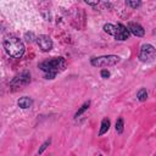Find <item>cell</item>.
<instances>
[{
  "label": "cell",
  "instance_id": "obj_8",
  "mask_svg": "<svg viewBox=\"0 0 156 156\" xmlns=\"http://www.w3.org/2000/svg\"><path fill=\"white\" fill-rule=\"evenodd\" d=\"M128 30H129V33H132L135 37H144V34H145L144 28L139 23H135V22L128 23Z\"/></svg>",
  "mask_w": 156,
  "mask_h": 156
},
{
  "label": "cell",
  "instance_id": "obj_12",
  "mask_svg": "<svg viewBox=\"0 0 156 156\" xmlns=\"http://www.w3.org/2000/svg\"><path fill=\"white\" fill-rule=\"evenodd\" d=\"M123 129H124V122H123V118L119 117L117 121H116V132L118 134H122L123 133Z\"/></svg>",
  "mask_w": 156,
  "mask_h": 156
},
{
  "label": "cell",
  "instance_id": "obj_4",
  "mask_svg": "<svg viewBox=\"0 0 156 156\" xmlns=\"http://www.w3.org/2000/svg\"><path fill=\"white\" fill-rule=\"evenodd\" d=\"M119 61L121 57L117 55H104L90 58V63L94 67H110V66H115Z\"/></svg>",
  "mask_w": 156,
  "mask_h": 156
},
{
  "label": "cell",
  "instance_id": "obj_19",
  "mask_svg": "<svg viewBox=\"0 0 156 156\" xmlns=\"http://www.w3.org/2000/svg\"><path fill=\"white\" fill-rule=\"evenodd\" d=\"M98 156H102V155H98Z\"/></svg>",
  "mask_w": 156,
  "mask_h": 156
},
{
  "label": "cell",
  "instance_id": "obj_18",
  "mask_svg": "<svg viewBox=\"0 0 156 156\" xmlns=\"http://www.w3.org/2000/svg\"><path fill=\"white\" fill-rule=\"evenodd\" d=\"M85 4H88V5H90V6H96L99 2L96 1V2H90V1H85Z\"/></svg>",
  "mask_w": 156,
  "mask_h": 156
},
{
  "label": "cell",
  "instance_id": "obj_10",
  "mask_svg": "<svg viewBox=\"0 0 156 156\" xmlns=\"http://www.w3.org/2000/svg\"><path fill=\"white\" fill-rule=\"evenodd\" d=\"M110 119L108 118H104L101 121V126H100V130H99V135H104L105 133H107V130L110 129Z\"/></svg>",
  "mask_w": 156,
  "mask_h": 156
},
{
  "label": "cell",
  "instance_id": "obj_14",
  "mask_svg": "<svg viewBox=\"0 0 156 156\" xmlns=\"http://www.w3.org/2000/svg\"><path fill=\"white\" fill-rule=\"evenodd\" d=\"M24 39L28 41V43H32V41H37V37L34 35V33L33 32H27V33H24Z\"/></svg>",
  "mask_w": 156,
  "mask_h": 156
},
{
  "label": "cell",
  "instance_id": "obj_17",
  "mask_svg": "<svg viewBox=\"0 0 156 156\" xmlns=\"http://www.w3.org/2000/svg\"><path fill=\"white\" fill-rule=\"evenodd\" d=\"M100 74H101V77H102V78H105V79L110 77V72H108V71H106V69H102V71L100 72Z\"/></svg>",
  "mask_w": 156,
  "mask_h": 156
},
{
  "label": "cell",
  "instance_id": "obj_2",
  "mask_svg": "<svg viewBox=\"0 0 156 156\" xmlns=\"http://www.w3.org/2000/svg\"><path fill=\"white\" fill-rule=\"evenodd\" d=\"M2 45H4L5 51L15 58H20L24 54V44L17 37H13V35L6 37L2 40Z\"/></svg>",
  "mask_w": 156,
  "mask_h": 156
},
{
  "label": "cell",
  "instance_id": "obj_3",
  "mask_svg": "<svg viewBox=\"0 0 156 156\" xmlns=\"http://www.w3.org/2000/svg\"><path fill=\"white\" fill-rule=\"evenodd\" d=\"M104 30L107 34L112 35L116 40H119V41L127 40L129 38V30L122 23H117V26L111 24V23H106V24H104Z\"/></svg>",
  "mask_w": 156,
  "mask_h": 156
},
{
  "label": "cell",
  "instance_id": "obj_5",
  "mask_svg": "<svg viewBox=\"0 0 156 156\" xmlns=\"http://www.w3.org/2000/svg\"><path fill=\"white\" fill-rule=\"evenodd\" d=\"M156 57V49L151 44H144L139 51V60L141 62H151Z\"/></svg>",
  "mask_w": 156,
  "mask_h": 156
},
{
  "label": "cell",
  "instance_id": "obj_6",
  "mask_svg": "<svg viewBox=\"0 0 156 156\" xmlns=\"http://www.w3.org/2000/svg\"><path fill=\"white\" fill-rule=\"evenodd\" d=\"M29 82H30V74L28 72H23V73L16 76L10 82V85L11 87H15V88H22V87H26Z\"/></svg>",
  "mask_w": 156,
  "mask_h": 156
},
{
  "label": "cell",
  "instance_id": "obj_9",
  "mask_svg": "<svg viewBox=\"0 0 156 156\" xmlns=\"http://www.w3.org/2000/svg\"><path fill=\"white\" fill-rule=\"evenodd\" d=\"M17 105H18L21 108L26 110V108L32 107V105H33V100H32L30 98H28V96H23V98H21V99L17 101Z\"/></svg>",
  "mask_w": 156,
  "mask_h": 156
},
{
  "label": "cell",
  "instance_id": "obj_7",
  "mask_svg": "<svg viewBox=\"0 0 156 156\" xmlns=\"http://www.w3.org/2000/svg\"><path fill=\"white\" fill-rule=\"evenodd\" d=\"M37 44L41 49V51H44V52L50 51L52 49V45H54L52 44V39L46 34H41V35L37 37Z\"/></svg>",
  "mask_w": 156,
  "mask_h": 156
},
{
  "label": "cell",
  "instance_id": "obj_15",
  "mask_svg": "<svg viewBox=\"0 0 156 156\" xmlns=\"http://www.w3.org/2000/svg\"><path fill=\"white\" fill-rule=\"evenodd\" d=\"M50 143H51V140H50V139H49V140H46L45 143H43V144H41V146H40V149L38 150V155H41V154L44 152V150L50 145Z\"/></svg>",
  "mask_w": 156,
  "mask_h": 156
},
{
  "label": "cell",
  "instance_id": "obj_1",
  "mask_svg": "<svg viewBox=\"0 0 156 156\" xmlns=\"http://www.w3.org/2000/svg\"><path fill=\"white\" fill-rule=\"evenodd\" d=\"M66 60L63 57H51L49 60H45L38 65V67L44 72L45 79H54L55 76L58 72L65 71L66 68Z\"/></svg>",
  "mask_w": 156,
  "mask_h": 156
},
{
  "label": "cell",
  "instance_id": "obj_13",
  "mask_svg": "<svg viewBox=\"0 0 156 156\" xmlns=\"http://www.w3.org/2000/svg\"><path fill=\"white\" fill-rule=\"evenodd\" d=\"M89 105H90V101H87V102H85V104H84V105H83V106H82V107H80V108H79V110L76 112V115H74V118H78V117H79V116H80V115H82V113H83L85 110H88Z\"/></svg>",
  "mask_w": 156,
  "mask_h": 156
},
{
  "label": "cell",
  "instance_id": "obj_11",
  "mask_svg": "<svg viewBox=\"0 0 156 156\" xmlns=\"http://www.w3.org/2000/svg\"><path fill=\"white\" fill-rule=\"evenodd\" d=\"M136 98H138L139 101H145L147 99V91H146V89L145 88L139 89L138 93H136Z\"/></svg>",
  "mask_w": 156,
  "mask_h": 156
},
{
  "label": "cell",
  "instance_id": "obj_16",
  "mask_svg": "<svg viewBox=\"0 0 156 156\" xmlns=\"http://www.w3.org/2000/svg\"><path fill=\"white\" fill-rule=\"evenodd\" d=\"M126 4H127V6H130L133 9H136V7H139L141 5V1H126Z\"/></svg>",
  "mask_w": 156,
  "mask_h": 156
}]
</instances>
